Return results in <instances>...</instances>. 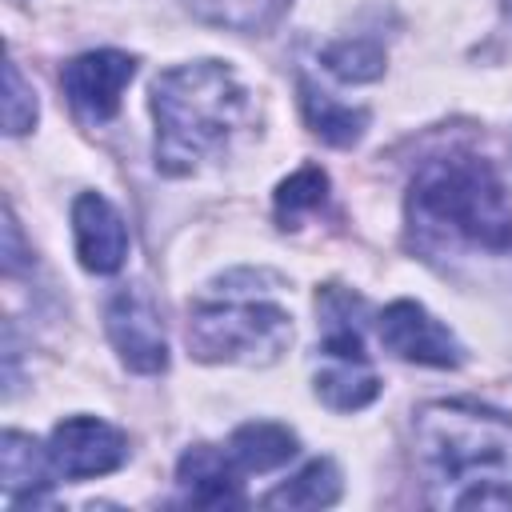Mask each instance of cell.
Returning a JSON list of instances; mask_svg holds the SVG:
<instances>
[{"label":"cell","mask_w":512,"mask_h":512,"mask_svg":"<svg viewBox=\"0 0 512 512\" xmlns=\"http://www.w3.org/2000/svg\"><path fill=\"white\" fill-rule=\"evenodd\" d=\"M408 244L424 260L512 256V196L500 172L464 148L428 156L404 196Z\"/></svg>","instance_id":"6da1fadb"},{"label":"cell","mask_w":512,"mask_h":512,"mask_svg":"<svg viewBox=\"0 0 512 512\" xmlns=\"http://www.w3.org/2000/svg\"><path fill=\"white\" fill-rule=\"evenodd\" d=\"M416 464L436 508H512V416L436 400L416 412Z\"/></svg>","instance_id":"7a4b0ae2"},{"label":"cell","mask_w":512,"mask_h":512,"mask_svg":"<svg viewBox=\"0 0 512 512\" xmlns=\"http://www.w3.org/2000/svg\"><path fill=\"white\" fill-rule=\"evenodd\" d=\"M156 168L188 176L220 152L248 116V88L224 60H192L152 80Z\"/></svg>","instance_id":"3957f363"},{"label":"cell","mask_w":512,"mask_h":512,"mask_svg":"<svg viewBox=\"0 0 512 512\" xmlns=\"http://www.w3.org/2000/svg\"><path fill=\"white\" fill-rule=\"evenodd\" d=\"M292 344V316L256 288H216L188 316V348L204 364H276Z\"/></svg>","instance_id":"277c9868"},{"label":"cell","mask_w":512,"mask_h":512,"mask_svg":"<svg viewBox=\"0 0 512 512\" xmlns=\"http://www.w3.org/2000/svg\"><path fill=\"white\" fill-rule=\"evenodd\" d=\"M108 340L120 356L124 368L156 376L168 368V336H164V320L152 304V296L144 288H120L108 300Z\"/></svg>","instance_id":"5b68a950"},{"label":"cell","mask_w":512,"mask_h":512,"mask_svg":"<svg viewBox=\"0 0 512 512\" xmlns=\"http://www.w3.org/2000/svg\"><path fill=\"white\" fill-rule=\"evenodd\" d=\"M376 332L380 344L408 364H424V368H456L464 360L460 340L416 300H392L380 316H376Z\"/></svg>","instance_id":"8992f818"},{"label":"cell","mask_w":512,"mask_h":512,"mask_svg":"<svg viewBox=\"0 0 512 512\" xmlns=\"http://www.w3.org/2000/svg\"><path fill=\"white\" fill-rule=\"evenodd\" d=\"M48 456L64 480L116 472L128 460V436L100 416H68L48 436Z\"/></svg>","instance_id":"52a82bcc"},{"label":"cell","mask_w":512,"mask_h":512,"mask_svg":"<svg viewBox=\"0 0 512 512\" xmlns=\"http://www.w3.org/2000/svg\"><path fill=\"white\" fill-rule=\"evenodd\" d=\"M132 76H136V60L128 52L96 48V52L68 60L60 72V84H64V96L72 100V108L80 116L108 120V116H116L120 96L132 84Z\"/></svg>","instance_id":"ba28073f"},{"label":"cell","mask_w":512,"mask_h":512,"mask_svg":"<svg viewBox=\"0 0 512 512\" xmlns=\"http://www.w3.org/2000/svg\"><path fill=\"white\" fill-rule=\"evenodd\" d=\"M72 240L80 264L96 276L116 272L128 256V228L112 200H104L100 192H80L72 200Z\"/></svg>","instance_id":"9c48e42d"},{"label":"cell","mask_w":512,"mask_h":512,"mask_svg":"<svg viewBox=\"0 0 512 512\" xmlns=\"http://www.w3.org/2000/svg\"><path fill=\"white\" fill-rule=\"evenodd\" d=\"M176 480H180L184 500L196 504V508H236V504H244L240 468L228 456V448H212V444L188 448L176 464Z\"/></svg>","instance_id":"30bf717a"},{"label":"cell","mask_w":512,"mask_h":512,"mask_svg":"<svg viewBox=\"0 0 512 512\" xmlns=\"http://www.w3.org/2000/svg\"><path fill=\"white\" fill-rule=\"evenodd\" d=\"M56 464L48 456V444H36L32 436L8 428L0 440V480L8 504H40L56 484Z\"/></svg>","instance_id":"8fae6325"},{"label":"cell","mask_w":512,"mask_h":512,"mask_svg":"<svg viewBox=\"0 0 512 512\" xmlns=\"http://www.w3.org/2000/svg\"><path fill=\"white\" fill-rule=\"evenodd\" d=\"M316 316L324 328V352L332 360H368L364 356V300L340 284L320 288Z\"/></svg>","instance_id":"7c38bea8"},{"label":"cell","mask_w":512,"mask_h":512,"mask_svg":"<svg viewBox=\"0 0 512 512\" xmlns=\"http://www.w3.org/2000/svg\"><path fill=\"white\" fill-rule=\"evenodd\" d=\"M228 456L240 472H272L296 456V436L272 420H248L228 436Z\"/></svg>","instance_id":"4fadbf2b"},{"label":"cell","mask_w":512,"mask_h":512,"mask_svg":"<svg viewBox=\"0 0 512 512\" xmlns=\"http://www.w3.org/2000/svg\"><path fill=\"white\" fill-rule=\"evenodd\" d=\"M300 104H304L308 128H312L320 140L336 144V148L356 144V140L364 136V128H368V112H364V108L340 104V100H332L328 92H316L308 80H300Z\"/></svg>","instance_id":"5bb4252c"},{"label":"cell","mask_w":512,"mask_h":512,"mask_svg":"<svg viewBox=\"0 0 512 512\" xmlns=\"http://www.w3.org/2000/svg\"><path fill=\"white\" fill-rule=\"evenodd\" d=\"M376 392H380V380L368 368V360H332L328 356V368L316 372V396L336 412H356V408L372 404Z\"/></svg>","instance_id":"9a60e30c"},{"label":"cell","mask_w":512,"mask_h":512,"mask_svg":"<svg viewBox=\"0 0 512 512\" xmlns=\"http://www.w3.org/2000/svg\"><path fill=\"white\" fill-rule=\"evenodd\" d=\"M336 500H340V468L328 456L308 460L296 476H288L280 488L264 496L268 508H328Z\"/></svg>","instance_id":"2e32d148"},{"label":"cell","mask_w":512,"mask_h":512,"mask_svg":"<svg viewBox=\"0 0 512 512\" xmlns=\"http://www.w3.org/2000/svg\"><path fill=\"white\" fill-rule=\"evenodd\" d=\"M288 4L292 0H184V8L200 24H212L224 32H244V36L272 28Z\"/></svg>","instance_id":"e0dca14e"},{"label":"cell","mask_w":512,"mask_h":512,"mask_svg":"<svg viewBox=\"0 0 512 512\" xmlns=\"http://www.w3.org/2000/svg\"><path fill=\"white\" fill-rule=\"evenodd\" d=\"M324 200H328V176L316 164L296 168L276 188V220H280V228H300V220L320 212Z\"/></svg>","instance_id":"ac0fdd59"},{"label":"cell","mask_w":512,"mask_h":512,"mask_svg":"<svg viewBox=\"0 0 512 512\" xmlns=\"http://www.w3.org/2000/svg\"><path fill=\"white\" fill-rule=\"evenodd\" d=\"M324 68L348 84H364V80H376L384 72V48L368 36L336 40L324 48Z\"/></svg>","instance_id":"d6986e66"},{"label":"cell","mask_w":512,"mask_h":512,"mask_svg":"<svg viewBox=\"0 0 512 512\" xmlns=\"http://www.w3.org/2000/svg\"><path fill=\"white\" fill-rule=\"evenodd\" d=\"M0 112H4V132L8 136H20V132H28L32 124H36V92H32V84L20 76V68H16V60H8L4 64V104H0Z\"/></svg>","instance_id":"ffe728a7"},{"label":"cell","mask_w":512,"mask_h":512,"mask_svg":"<svg viewBox=\"0 0 512 512\" xmlns=\"http://www.w3.org/2000/svg\"><path fill=\"white\" fill-rule=\"evenodd\" d=\"M32 252H24L20 244V224L12 216V208H4V272H20V264H28Z\"/></svg>","instance_id":"44dd1931"},{"label":"cell","mask_w":512,"mask_h":512,"mask_svg":"<svg viewBox=\"0 0 512 512\" xmlns=\"http://www.w3.org/2000/svg\"><path fill=\"white\" fill-rule=\"evenodd\" d=\"M504 8H508V20H512V0H504Z\"/></svg>","instance_id":"7402d4cb"}]
</instances>
